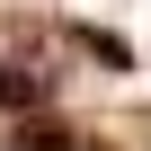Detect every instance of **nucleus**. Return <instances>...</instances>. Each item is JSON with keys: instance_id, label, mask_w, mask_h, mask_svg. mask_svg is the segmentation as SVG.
Here are the masks:
<instances>
[{"instance_id": "obj_3", "label": "nucleus", "mask_w": 151, "mask_h": 151, "mask_svg": "<svg viewBox=\"0 0 151 151\" xmlns=\"http://www.w3.org/2000/svg\"><path fill=\"white\" fill-rule=\"evenodd\" d=\"M80 45H89V53H98V62H116V71H124V62H133V45H116V36H98V27H80Z\"/></svg>"}, {"instance_id": "obj_1", "label": "nucleus", "mask_w": 151, "mask_h": 151, "mask_svg": "<svg viewBox=\"0 0 151 151\" xmlns=\"http://www.w3.org/2000/svg\"><path fill=\"white\" fill-rule=\"evenodd\" d=\"M45 98H53V62H45V53L0 62V107H9V116H27V107H45Z\"/></svg>"}, {"instance_id": "obj_2", "label": "nucleus", "mask_w": 151, "mask_h": 151, "mask_svg": "<svg viewBox=\"0 0 151 151\" xmlns=\"http://www.w3.org/2000/svg\"><path fill=\"white\" fill-rule=\"evenodd\" d=\"M9 151H89V142L71 133V124H53V116H36V107H27V124L9 133Z\"/></svg>"}]
</instances>
